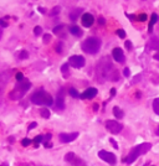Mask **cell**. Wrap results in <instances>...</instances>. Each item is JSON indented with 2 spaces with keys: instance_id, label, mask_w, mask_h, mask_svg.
Returning a JSON list of instances; mask_svg holds the SVG:
<instances>
[{
  "instance_id": "cell-1",
  "label": "cell",
  "mask_w": 159,
  "mask_h": 166,
  "mask_svg": "<svg viewBox=\"0 0 159 166\" xmlns=\"http://www.w3.org/2000/svg\"><path fill=\"white\" fill-rule=\"evenodd\" d=\"M112 63L109 62V59H108V57H103L101 59L100 62L97 63V67H96V70H97V78L100 80V82H105V81H107L109 78H112V76H111V72H116V70L114 71H111L112 70Z\"/></svg>"
},
{
  "instance_id": "cell-2",
  "label": "cell",
  "mask_w": 159,
  "mask_h": 166,
  "mask_svg": "<svg viewBox=\"0 0 159 166\" xmlns=\"http://www.w3.org/2000/svg\"><path fill=\"white\" fill-rule=\"evenodd\" d=\"M151 149H152V144H151V142H142V144L134 146L132 150H129V154H128L127 158L124 159V163L132 164L133 161H135V160L139 158V156L147 154Z\"/></svg>"
},
{
  "instance_id": "cell-3",
  "label": "cell",
  "mask_w": 159,
  "mask_h": 166,
  "mask_svg": "<svg viewBox=\"0 0 159 166\" xmlns=\"http://www.w3.org/2000/svg\"><path fill=\"white\" fill-rule=\"evenodd\" d=\"M30 87H31V83L27 80L17 82L16 86L14 87V89L9 93V98L13 99V100H20L22 97L26 94V92L30 89Z\"/></svg>"
},
{
  "instance_id": "cell-4",
  "label": "cell",
  "mask_w": 159,
  "mask_h": 166,
  "mask_svg": "<svg viewBox=\"0 0 159 166\" xmlns=\"http://www.w3.org/2000/svg\"><path fill=\"white\" fill-rule=\"evenodd\" d=\"M31 102L36 105H52L54 98L50 93H47V92L39 89L31 95Z\"/></svg>"
},
{
  "instance_id": "cell-5",
  "label": "cell",
  "mask_w": 159,
  "mask_h": 166,
  "mask_svg": "<svg viewBox=\"0 0 159 166\" xmlns=\"http://www.w3.org/2000/svg\"><path fill=\"white\" fill-rule=\"evenodd\" d=\"M101 40L97 37H88L82 42V50L86 53L96 55L101 48Z\"/></svg>"
},
{
  "instance_id": "cell-6",
  "label": "cell",
  "mask_w": 159,
  "mask_h": 166,
  "mask_svg": "<svg viewBox=\"0 0 159 166\" xmlns=\"http://www.w3.org/2000/svg\"><path fill=\"white\" fill-rule=\"evenodd\" d=\"M98 158H100L101 160H103L105 163L109 164V165H114L117 163L116 155L109 153V151H106V150H100V151H98Z\"/></svg>"
},
{
  "instance_id": "cell-7",
  "label": "cell",
  "mask_w": 159,
  "mask_h": 166,
  "mask_svg": "<svg viewBox=\"0 0 159 166\" xmlns=\"http://www.w3.org/2000/svg\"><path fill=\"white\" fill-rule=\"evenodd\" d=\"M106 128L109 133H112V134H119V133L122 131V129H123V125L119 122L111 120L109 119V120L106 122Z\"/></svg>"
},
{
  "instance_id": "cell-8",
  "label": "cell",
  "mask_w": 159,
  "mask_h": 166,
  "mask_svg": "<svg viewBox=\"0 0 159 166\" xmlns=\"http://www.w3.org/2000/svg\"><path fill=\"white\" fill-rule=\"evenodd\" d=\"M86 63V59L83 56H80V55H75L68 58V64L72 66L73 68H82Z\"/></svg>"
},
{
  "instance_id": "cell-9",
  "label": "cell",
  "mask_w": 159,
  "mask_h": 166,
  "mask_svg": "<svg viewBox=\"0 0 159 166\" xmlns=\"http://www.w3.org/2000/svg\"><path fill=\"white\" fill-rule=\"evenodd\" d=\"M65 161L68 164H71L72 166H80L83 164V161L81 158H78V156H76V154L75 153H67L66 155H65Z\"/></svg>"
},
{
  "instance_id": "cell-10",
  "label": "cell",
  "mask_w": 159,
  "mask_h": 166,
  "mask_svg": "<svg viewBox=\"0 0 159 166\" xmlns=\"http://www.w3.org/2000/svg\"><path fill=\"white\" fill-rule=\"evenodd\" d=\"M78 136V133L75 131V133H61V134L59 135V139L61 142L63 144H67V142H71L73 140H76Z\"/></svg>"
},
{
  "instance_id": "cell-11",
  "label": "cell",
  "mask_w": 159,
  "mask_h": 166,
  "mask_svg": "<svg viewBox=\"0 0 159 166\" xmlns=\"http://www.w3.org/2000/svg\"><path fill=\"white\" fill-rule=\"evenodd\" d=\"M81 21H82V25L85 27H91L93 25V22H95V17H93L92 14L85 12L81 17Z\"/></svg>"
},
{
  "instance_id": "cell-12",
  "label": "cell",
  "mask_w": 159,
  "mask_h": 166,
  "mask_svg": "<svg viewBox=\"0 0 159 166\" xmlns=\"http://www.w3.org/2000/svg\"><path fill=\"white\" fill-rule=\"evenodd\" d=\"M112 56H113L114 61L119 62V63H123V62L126 61L124 53H123V51H122V48H119V47L113 48V51H112Z\"/></svg>"
},
{
  "instance_id": "cell-13",
  "label": "cell",
  "mask_w": 159,
  "mask_h": 166,
  "mask_svg": "<svg viewBox=\"0 0 159 166\" xmlns=\"http://www.w3.org/2000/svg\"><path fill=\"white\" fill-rule=\"evenodd\" d=\"M97 93H98L97 88H95V87H90V88H87L81 94V98L82 99H92V98H95V97L97 95Z\"/></svg>"
},
{
  "instance_id": "cell-14",
  "label": "cell",
  "mask_w": 159,
  "mask_h": 166,
  "mask_svg": "<svg viewBox=\"0 0 159 166\" xmlns=\"http://www.w3.org/2000/svg\"><path fill=\"white\" fill-rule=\"evenodd\" d=\"M55 108L57 110H63L65 109V102H63V95L61 94L57 95V98H56V102H55Z\"/></svg>"
},
{
  "instance_id": "cell-15",
  "label": "cell",
  "mask_w": 159,
  "mask_h": 166,
  "mask_svg": "<svg viewBox=\"0 0 159 166\" xmlns=\"http://www.w3.org/2000/svg\"><path fill=\"white\" fill-rule=\"evenodd\" d=\"M70 34H72L73 36H77V37H80V36H82V30L80 29L78 26H76V25H73V26H71L70 27Z\"/></svg>"
},
{
  "instance_id": "cell-16",
  "label": "cell",
  "mask_w": 159,
  "mask_h": 166,
  "mask_svg": "<svg viewBox=\"0 0 159 166\" xmlns=\"http://www.w3.org/2000/svg\"><path fill=\"white\" fill-rule=\"evenodd\" d=\"M157 21H158V15H157V14H152V17H151V20H149V26H148V31L149 32L153 31V26L156 25Z\"/></svg>"
},
{
  "instance_id": "cell-17",
  "label": "cell",
  "mask_w": 159,
  "mask_h": 166,
  "mask_svg": "<svg viewBox=\"0 0 159 166\" xmlns=\"http://www.w3.org/2000/svg\"><path fill=\"white\" fill-rule=\"evenodd\" d=\"M113 114H114V117H116V118H118V119H122V118L124 117L123 110L121 109L119 107H114V108H113Z\"/></svg>"
},
{
  "instance_id": "cell-18",
  "label": "cell",
  "mask_w": 159,
  "mask_h": 166,
  "mask_svg": "<svg viewBox=\"0 0 159 166\" xmlns=\"http://www.w3.org/2000/svg\"><path fill=\"white\" fill-rule=\"evenodd\" d=\"M82 12V9H76L75 11H72L71 14H70V19H71L72 21H76L77 20V17H78V15Z\"/></svg>"
},
{
  "instance_id": "cell-19",
  "label": "cell",
  "mask_w": 159,
  "mask_h": 166,
  "mask_svg": "<svg viewBox=\"0 0 159 166\" xmlns=\"http://www.w3.org/2000/svg\"><path fill=\"white\" fill-rule=\"evenodd\" d=\"M153 110L157 115H159V98H156L153 100Z\"/></svg>"
},
{
  "instance_id": "cell-20",
  "label": "cell",
  "mask_w": 159,
  "mask_h": 166,
  "mask_svg": "<svg viewBox=\"0 0 159 166\" xmlns=\"http://www.w3.org/2000/svg\"><path fill=\"white\" fill-rule=\"evenodd\" d=\"M68 66H70V64H68V62L67 63H65V64H62V67H61V72H62V75H63V77L65 78H67L68 77Z\"/></svg>"
},
{
  "instance_id": "cell-21",
  "label": "cell",
  "mask_w": 159,
  "mask_h": 166,
  "mask_svg": "<svg viewBox=\"0 0 159 166\" xmlns=\"http://www.w3.org/2000/svg\"><path fill=\"white\" fill-rule=\"evenodd\" d=\"M40 114H41V117L45 118V119H49V118H50V110L46 109V108L41 109V110H40Z\"/></svg>"
},
{
  "instance_id": "cell-22",
  "label": "cell",
  "mask_w": 159,
  "mask_h": 166,
  "mask_svg": "<svg viewBox=\"0 0 159 166\" xmlns=\"http://www.w3.org/2000/svg\"><path fill=\"white\" fill-rule=\"evenodd\" d=\"M68 94L71 95L72 98H78V97H81V95H80V93L75 88H70L68 89Z\"/></svg>"
},
{
  "instance_id": "cell-23",
  "label": "cell",
  "mask_w": 159,
  "mask_h": 166,
  "mask_svg": "<svg viewBox=\"0 0 159 166\" xmlns=\"http://www.w3.org/2000/svg\"><path fill=\"white\" fill-rule=\"evenodd\" d=\"M65 29V25H60V26H56L55 29H54V34L55 35H60L61 34V31Z\"/></svg>"
},
{
  "instance_id": "cell-24",
  "label": "cell",
  "mask_w": 159,
  "mask_h": 166,
  "mask_svg": "<svg viewBox=\"0 0 159 166\" xmlns=\"http://www.w3.org/2000/svg\"><path fill=\"white\" fill-rule=\"evenodd\" d=\"M31 142H32V140H30L29 138H24V139L21 140V145L24 146V147H26V146H29Z\"/></svg>"
},
{
  "instance_id": "cell-25",
  "label": "cell",
  "mask_w": 159,
  "mask_h": 166,
  "mask_svg": "<svg viewBox=\"0 0 159 166\" xmlns=\"http://www.w3.org/2000/svg\"><path fill=\"white\" fill-rule=\"evenodd\" d=\"M44 141H45V140H44V136H43V135H37L35 139H34V142H35L36 145L40 144V142H44Z\"/></svg>"
},
{
  "instance_id": "cell-26",
  "label": "cell",
  "mask_w": 159,
  "mask_h": 166,
  "mask_svg": "<svg viewBox=\"0 0 159 166\" xmlns=\"http://www.w3.org/2000/svg\"><path fill=\"white\" fill-rule=\"evenodd\" d=\"M34 34L36 35V36H39V35H41L43 34V29H41L40 26H36L35 29H34Z\"/></svg>"
},
{
  "instance_id": "cell-27",
  "label": "cell",
  "mask_w": 159,
  "mask_h": 166,
  "mask_svg": "<svg viewBox=\"0 0 159 166\" xmlns=\"http://www.w3.org/2000/svg\"><path fill=\"white\" fill-rule=\"evenodd\" d=\"M117 35H118L121 39H124V37H126V31L122 30V29H121V30H117Z\"/></svg>"
},
{
  "instance_id": "cell-28",
  "label": "cell",
  "mask_w": 159,
  "mask_h": 166,
  "mask_svg": "<svg viewBox=\"0 0 159 166\" xmlns=\"http://www.w3.org/2000/svg\"><path fill=\"white\" fill-rule=\"evenodd\" d=\"M15 77H16V80H17V82H20V81H24V80H25V78H24V75H22V73H21V72H17Z\"/></svg>"
},
{
  "instance_id": "cell-29",
  "label": "cell",
  "mask_w": 159,
  "mask_h": 166,
  "mask_svg": "<svg viewBox=\"0 0 159 166\" xmlns=\"http://www.w3.org/2000/svg\"><path fill=\"white\" fill-rule=\"evenodd\" d=\"M60 10H61V8L60 6H55L52 9V11H51V15H57V14L60 12Z\"/></svg>"
},
{
  "instance_id": "cell-30",
  "label": "cell",
  "mask_w": 159,
  "mask_h": 166,
  "mask_svg": "<svg viewBox=\"0 0 159 166\" xmlns=\"http://www.w3.org/2000/svg\"><path fill=\"white\" fill-rule=\"evenodd\" d=\"M50 41H51V35L50 34H45L44 35V42L45 44H49Z\"/></svg>"
},
{
  "instance_id": "cell-31",
  "label": "cell",
  "mask_w": 159,
  "mask_h": 166,
  "mask_svg": "<svg viewBox=\"0 0 159 166\" xmlns=\"http://www.w3.org/2000/svg\"><path fill=\"white\" fill-rule=\"evenodd\" d=\"M56 52L57 53H62V42H59L56 46Z\"/></svg>"
},
{
  "instance_id": "cell-32",
  "label": "cell",
  "mask_w": 159,
  "mask_h": 166,
  "mask_svg": "<svg viewBox=\"0 0 159 166\" xmlns=\"http://www.w3.org/2000/svg\"><path fill=\"white\" fill-rule=\"evenodd\" d=\"M138 20L139 21H146L147 20V15H146V14H141V15L138 16Z\"/></svg>"
},
{
  "instance_id": "cell-33",
  "label": "cell",
  "mask_w": 159,
  "mask_h": 166,
  "mask_svg": "<svg viewBox=\"0 0 159 166\" xmlns=\"http://www.w3.org/2000/svg\"><path fill=\"white\" fill-rule=\"evenodd\" d=\"M126 47H127L128 50H132V48H133L132 42H130V41H126Z\"/></svg>"
},
{
  "instance_id": "cell-34",
  "label": "cell",
  "mask_w": 159,
  "mask_h": 166,
  "mask_svg": "<svg viewBox=\"0 0 159 166\" xmlns=\"http://www.w3.org/2000/svg\"><path fill=\"white\" fill-rule=\"evenodd\" d=\"M123 75H124V77H129V75H130L129 68H126V70L123 71Z\"/></svg>"
},
{
  "instance_id": "cell-35",
  "label": "cell",
  "mask_w": 159,
  "mask_h": 166,
  "mask_svg": "<svg viewBox=\"0 0 159 166\" xmlns=\"http://www.w3.org/2000/svg\"><path fill=\"white\" fill-rule=\"evenodd\" d=\"M26 57H27V52H26V51H21L20 58H26Z\"/></svg>"
},
{
  "instance_id": "cell-36",
  "label": "cell",
  "mask_w": 159,
  "mask_h": 166,
  "mask_svg": "<svg viewBox=\"0 0 159 166\" xmlns=\"http://www.w3.org/2000/svg\"><path fill=\"white\" fill-rule=\"evenodd\" d=\"M0 24H1V26H3V27H6V26H8V22H6L5 20H4V19L0 20Z\"/></svg>"
},
{
  "instance_id": "cell-37",
  "label": "cell",
  "mask_w": 159,
  "mask_h": 166,
  "mask_svg": "<svg viewBox=\"0 0 159 166\" xmlns=\"http://www.w3.org/2000/svg\"><path fill=\"white\" fill-rule=\"evenodd\" d=\"M109 142H111V144L116 147V149H117V147H118V145H117V142L114 141V139H109Z\"/></svg>"
},
{
  "instance_id": "cell-38",
  "label": "cell",
  "mask_w": 159,
  "mask_h": 166,
  "mask_svg": "<svg viewBox=\"0 0 159 166\" xmlns=\"http://www.w3.org/2000/svg\"><path fill=\"white\" fill-rule=\"evenodd\" d=\"M36 127H37L36 123H31L30 125H29V130H31V129H34V128H36Z\"/></svg>"
},
{
  "instance_id": "cell-39",
  "label": "cell",
  "mask_w": 159,
  "mask_h": 166,
  "mask_svg": "<svg viewBox=\"0 0 159 166\" xmlns=\"http://www.w3.org/2000/svg\"><path fill=\"white\" fill-rule=\"evenodd\" d=\"M153 58H154V59H158V61H159V51H158V52H156V53H154Z\"/></svg>"
},
{
  "instance_id": "cell-40",
  "label": "cell",
  "mask_w": 159,
  "mask_h": 166,
  "mask_svg": "<svg viewBox=\"0 0 159 166\" xmlns=\"http://www.w3.org/2000/svg\"><path fill=\"white\" fill-rule=\"evenodd\" d=\"M98 22H100L101 25H103L105 24V19H103V17H100V19H98Z\"/></svg>"
},
{
  "instance_id": "cell-41",
  "label": "cell",
  "mask_w": 159,
  "mask_h": 166,
  "mask_svg": "<svg viewBox=\"0 0 159 166\" xmlns=\"http://www.w3.org/2000/svg\"><path fill=\"white\" fill-rule=\"evenodd\" d=\"M51 146H52L51 142H45V147H51Z\"/></svg>"
},
{
  "instance_id": "cell-42",
  "label": "cell",
  "mask_w": 159,
  "mask_h": 166,
  "mask_svg": "<svg viewBox=\"0 0 159 166\" xmlns=\"http://www.w3.org/2000/svg\"><path fill=\"white\" fill-rule=\"evenodd\" d=\"M111 94H112V95H114V94H116V89H114V88H112V89H111Z\"/></svg>"
},
{
  "instance_id": "cell-43",
  "label": "cell",
  "mask_w": 159,
  "mask_h": 166,
  "mask_svg": "<svg viewBox=\"0 0 159 166\" xmlns=\"http://www.w3.org/2000/svg\"><path fill=\"white\" fill-rule=\"evenodd\" d=\"M157 135H159V127H158V129H157Z\"/></svg>"
},
{
  "instance_id": "cell-44",
  "label": "cell",
  "mask_w": 159,
  "mask_h": 166,
  "mask_svg": "<svg viewBox=\"0 0 159 166\" xmlns=\"http://www.w3.org/2000/svg\"><path fill=\"white\" fill-rule=\"evenodd\" d=\"M80 166H87V165H86V164H85V163H83V164H82V165H80Z\"/></svg>"
},
{
  "instance_id": "cell-45",
  "label": "cell",
  "mask_w": 159,
  "mask_h": 166,
  "mask_svg": "<svg viewBox=\"0 0 159 166\" xmlns=\"http://www.w3.org/2000/svg\"><path fill=\"white\" fill-rule=\"evenodd\" d=\"M1 166H8V165H6V164H3V165H1Z\"/></svg>"
}]
</instances>
